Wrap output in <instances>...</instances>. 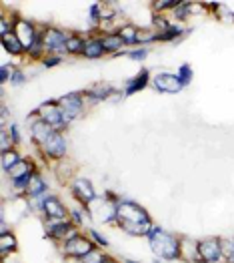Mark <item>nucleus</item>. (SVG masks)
Masks as SVG:
<instances>
[{"mask_svg": "<svg viewBox=\"0 0 234 263\" xmlns=\"http://www.w3.org/2000/svg\"><path fill=\"white\" fill-rule=\"evenodd\" d=\"M26 123H28V131H30V141H32V145H34L36 151H38L44 143L52 137L54 129H52L46 121H42L40 117H36L34 112H30V115L26 117Z\"/></svg>", "mask_w": 234, "mask_h": 263, "instance_id": "9b49d317", "label": "nucleus"}, {"mask_svg": "<svg viewBox=\"0 0 234 263\" xmlns=\"http://www.w3.org/2000/svg\"><path fill=\"white\" fill-rule=\"evenodd\" d=\"M62 61H64V57H58V54H46L40 65H42L46 70H50V68H56L58 65H62Z\"/></svg>", "mask_w": 234, "mask_h": 263, "instance_id": "58836bf2", "label": "nucleus"}, {"mask_svg": "<svg viewBox=\"0 0 234 263\" xmlns=\"http://www.w3.org/2000/svg\"><path fill=\"white\" fill-rule=\"evenodd\" d=\"M82 57L88 59V61H100L102 57H107V48H104V44H102L100 32H90V34H86V44H84Z\"/></svg>", "mask_w": 234, "mask_h": 263, "instance_id": "dca6fc26", "label": "nucleus"}, {"mask_svg": "<svg viewBox=\"0 0 234 263\" xmlns=\"http://www.w3.org/2000/svg\"><path fill=\"white\" fill-rule=\"evenodd\" d=\"M58 105H60V109L64 110V115L70 123L84 117L86 109H88L82 90H72V92H66L62 97H58Z\"/></svg>", "mask_w": 234, "mask_h": 263, "instance_id": "423d86ee", "label": "nucleus"}, {"mask_svg": "<svg viewBox=\"0 0 234 263\" xmlns=\"http://www.w3.org/2000/svg\"><path fill=\"white\" fill-rule=\"evenodd\" d=\"M44 32V46L48 54H66V41H68V30H64L60 26H52V24H42Z\"/></svg>", "mask_w": 234, "mask_h": 263, "instance_id": "6e6552de", "label": "nucleus"}, {"mask_svg": "<svg viewBox=\"0 0 234 263\" xmlns=\"http://www.w3.org/2000/svg\"><path fill=\"white\" fill-rule=\"evenodd\" d=\"M64 263H82V257H64Z\"/></svg>", "mask_w": 234, "mask_h": 263, "instance_id": "79ce46f5", "label": "nucleus"}, {"mask_svg": "<svg viewBox=\"0 0 234 263\" xmlns=\"http://www.w3.org/2000/svg\"><path fill=\"white\" fill-rule=\"evenodd\" d=\"M140 26H136L134 22H122L118 28H116V32L120 34V39L124 41V46L126 48H136L138 46V34H140Z\"/></svg>", "mask_w": 234, "mask_h": 263, "instance_id": "aec40b11", "label": "nucleus"}, {"mask_svg": "<svg viewBox=\"0 0 234 263\" xmlns=\"http://www.w3.org/2000/svg\"><path fill=\"white\" fill-rule=\"evenodd\" d=\"M198 251H200V263H220V261H224L222 237L208 235V237L198 239Z\"/></svg>", "mask_w": 234, "mask_h": 263, "instance_id": "9d476101", "label": "nucleus"}, {"mask_svg": "<svg viewBox=\"0 0 234 263\" xmlns=\"http://www.w3.org/2000/svg\"><path fill=\"white\" fill-rule=\"evenodd\" d=\"M0 44H2L4 52L10 54V57H14V59L26 57V48H24V44L20 43V39L16 36V32H10V34H6V36H0Z\"/></svg>", "mask_w": 234, "mask_h": 263, "instance_id": "a211bd4d", "label": "nucleus"}, {"mask_svg": "<svg viewBox=\"0 0 234 263\" xmlns=\"http://www.w3.org/2000/svg\"><path fill=\"white\" fill-rule=\"evenodd\" d=\"M116 215H118V225L116 227L120 231H124V233H126L130 227L154 223L146 207H142L140 203H136V201L126 197H122L116 203Z\"/></svg>", "mask_w": 234, "mask_h": 263, "instance_id": "f03ea898", "label": "nucleus"}, {"mask_svg": "<svg viewBox=\"0 0 234 263\" xmlns=\"http://www.w3.org/2000/svg\"><path fill=\"white\" fill-rule=\"evenodd\" d=\"M172 22L171 18H166L164 14H152V18H150V28H154L156 32H164L168 26H171Z\"/></svg>", "mask_w": 234, "mask_h": 263, "instance_id": "7c9ffc66", "label": "nucleus"}, {"mask_svg": "<svg viewBox=\"0 0 234 263\" xmlns=\"http://www.w3.org/2000/svg\"><path fill=\"white\" fill-rule=\"evenodd\" d=\"M18 251V237L14 231H4L0 233V257L2 261L8 259L10 255H14Z\"/></svg>", "mask_w": 234, "mask_h": 263, "instance_id": "4be33fe9", "label": "nucleus"}, {"mask_svg": "<svg viewBox=\"0 0 234 263\" xmlns=\"http://www.w3.org/2000/svg\"><path fill=\"white\" fill-rule=\"evenodd\" d=\"M152 43H158V32L154 30V28H142L140 30V34H138V46H146L148 48V44ZM136 46V48H138Z\"/></svg>", "mask_w": 234, "mask_h": 263, "instance_id": "cd10ccee", "label": "nucleus"}, {"mask_svg": "<svg viewBox=\"0 0 234 263\" xmlns=\"http://www.w3.org/2000/svg\"><path fill=\"white\" fill-rule=\"evenodd\" d=\"M4 263H20L18 259H4Z\"/></svg>", "mask_w": 234, "mask_h": 263, "instance_id": "a18cd8bd", "label": "nucleus"}, {"mask_svg": "<svg viewBox=\"0 0 234 263\" xmlns=\"http://www.w3.org/2000/svg\"><path fill=\"white\" fill-rule=\"evenodd\" d=\"M48 189H50V185L46 183V179H44L42 171L38 169L34 177H32V181H30V185H28V189H26V199H38L46 195L48 193Z\"/></svg>", "mask_w": 234, "mask_h": 263, "instance_id": "412c9836", "label": "nucleus"}, {"mask_svg": "<svg viewBox=\"0 0 234 263\" xmlns=\"http://www.w3.org/2000/svg\"><path fill=\"white\" fill-rule=\"evenodd\" d=\"M150 54V50L146 46H138V48H126V59L134 61V63H142L146 61Z\"/></svg>", "mask_w": 234, "mask_h": 263, "instance_id": "2f4dec72", "label": "nucleus"}, {"mask_svg": "<svg viewBox=\"0 0 234 263\" xmlns=\"http://www.w3.org/2000/svg\"><path fill=\"white\" fill-rule=\"evenodd\" d=\"M8 119H10V115H8V107L2 103L0 105V129H6L10 123H8Z\"/></svg>", "mask_w": 234, "mask_h": 263, "instance_id": "a19ab883", "label": "nucleus"}, {"mask_svg": "<svg viewBox=\"0 0 234 263\" xmlns=\"http://www.w3.org/2000/svg\"><path fill=\"white\" fill-rule=\"evenodd\" d=\"M120 261L122 263H140V261H136V259H130V257H122Z\"/></svg>", "mask_w": 234, "mask_h": 263, "instance_id": "c03bdc74", "label": "nucleus"}, {"mask_svg": "<svg viewBox=\"0 0 234 263\" xmlns=\"http://www.w3.org/2000/svg\"><path fill=\"white\" fill-rule=\"evenodd\" d=\"M46 54H48V52H46V46H44V32H42V26H40V30H38V36H36V41H34V43H32V46H30V48L26 50V59L42 63Z\"/></svg>", "mask_w": 234, "mask_h": 263, "instance_id": "393cba45", "label": "nucleus"}, {"mask_svg": "<svg viewBox=\"0 0 234 263\" xmlns=\"http://www.w3.org/2000/svg\"><path fill=\"white\" fill-rule=\"evenodd\" d=\"M22 157L20 151L18 149H10V151H4V153H0V167H2V175H6L16 163H20Z\"/></svg>", "mask_w": 234, "mask_h": 263, "instance_id": "a878e982", "label": "nucleus"}, {"mask_svg": "<svg viewBox=\"0 0 234 263\" xmlns=\"http://www.w3.org/2000/svg\"><path fill=\"white\" fill-rule=\"evenodd\" d=\"M84 219H88L84 213V209L78 205V207H70V221L78 227V229H82L84 227Z\"/></svg>", "mask_w": 234, "mask_h": 263, "instance_id": "473e14b6", "label": "nucleus"}, {"mask_svg": "<svg viewBox=\"0 0 234 263\" xmlns=\"http://www.w3.org/2000/svg\"><path fill=\"white\" fill-rule=\"evenodd\" d=\"M107 257H108L107 251H104V249H100V247H96V249H92L88 255L82 257V263H102Z\"/></svg>", "mask_w": 234, "mask_h": 263, "instance_id": "72a5a7b5", "label": "nucleus"}, {"mask_svg": "<svg viewBox=\"0 0 234 263\" xmlns=\"http://www.w3.org/2000/svg\"><path fill=\"white\" fill-rule=\"evenodd\" d=\"M38 155L42 157L44 161H50V163L64 161L68 157V139H66V135L54 131L52 137L38 149Z\"/></svg>", "mask_w": 234, "mask_h": 263, "instance_id": "39448f33", "label": "nucleus"}, {"mask_svg": "<svg viewBox=\"0 0 234 263\" xmlns=\"http://www.w3.org/2000/svg\"><path fill=\"white\" fill-rule=\"evenodd\" d=\"M102 263H122V261H120V259H116V257H112V255H108Z\"/></svg>", "mask_w": 234, "mask_h": 263, "instance_id": "37998d69", "label": "nucleus"}, {"mask_svg": "<svg viewBox=\"0 0 234 263\" xmlns=\"http://www.w3.org/2000/svg\"><path fill=\"white\" fill-rule=\"evenodd\" d=\"M10 149H16L14 141L10 139V133H8V129H0V153L10 151Z\"/></svg>", "mask_w": 234, "mask_h": 263, "instance_id": "f704fd0d", "label": "nucleus"}, {"mask_svg": "<svg viewBox=\"0 0 234 263\" xmlns=\"http://www.w3.org/2000/svg\"><path fill=\"white\" fill-rule=\"evenodd\" d=\"M88 235H90V239L96 243V245H98L100 249H107L108 245H110V241H108L107 237H104V235H102L100 231H96L94 227H92V229H88Z\"/></svg>", "mask_w": 234, "mask_h": 263, "instance_id": "4c0bfd02", "label": "nucleus"}, {"mask_svg": "<svg viewBox=\"0 0 234 263\" xmlns=\"http://www.w3.org/2000/svg\"><path fill=\"white\" fill-rule=\"evenodd\" d=\"M188 32V28H184L180 22H172L164 32H158V43H178L182 41V36Z\"/></svg>", "mask_w": 234, "mask_h": 263, "instance_id": "b1692460", "label": "nucleus"}, {"mask_svg": "<svg viewBox=\"0 0 234 263\" xmlns=\"http://www.w3.org/2000/svg\"><path fill=\"white\" fill-rule=\"evenodd\" d=\"M98 245L90 239V235H86L82 231H78L76 235H72L70 239L60 243V253L62 257H84L92 249H96Z\"/></svg>", "mask_w": 234, "mask_h": 263, "instance_id": "0eeeda50", "label": "nucleus"}, {"mask_svg": "<svg viewBox=\"0 0 234 263\" xmlns=\"http://www.w3.org/2000/svg\"><path fill=\"white\" fill-rule=\"evenodd\" d=\"M38 30H40V26H36L32 21H28V18H18L16 21V28H14V32H16V36L20 39V43L24 44V48L28 50L32 43L36 41V36H38Z\"/></svg>", "mask_w": 234, "mask_h": 263, "instance_id": "2eb2a0df", "label": "nucleus"}, {"mask_svg": "<svg viewBox=\"0 0 234 263\" xmlns=\"http://www.w3.org/2000/svg\"><path fill=\"white\" fill-rule=\"evenodd\" d=\"M6 129H8V133H10V139H12V141H14V145H16V147H18V145H20V141H22L20 127H18V125H16V123H14V121H10V125H8V127H6Z\"/></svg>", "mask_w": 234, "mask_h": 263, "instance_id": "ea45409f", "label": "nucleus"}, {"mask_svg": "<svg viewBox=\"0 0 234 263\" xmlns=\"http://www.w3.org/2000/svg\"><path fill=\"white\" fill-rule=\"evenodd\" d=\"M84 44H86V34L72 30L68 34V41H66V54H70V57H82Z\"/></svg>", "mask_w": 234, "mask_h": 263, "instance_id": "5701e85b", "label": "nucleus"}, {"mask_svg": "<svg viewBox=\"0 0 234 263\" xmlns=\"http://www.w3.org/2000/svg\"><path fill=\"white\" fill-rule=\"evenodd\" d=\"M26 81H28V77H26V72L22 70L20 66H16L14 68V72H12V77H10V85L14 88H20L26 85Z\"/></svg>", "mask_w": 234, "mask_h": 263, "instance_id": "c9c22d12", "label": "nucleus"}, {"mask_svg": "<svg viewBox=\"0 0 234 263\" xmlns=\"http://www.w3.org/2000/svg\"><path fill=\"white\" fill-rule=\"evenodd\" d=\"M14 63H2L0 66V85L4 87L6 83H10V77H12V72H14Z\"/></svg>", "mask_w": 234, "mask_h": 263, "instance_id": "e433bc0d", "label": "nucleus"}, {"mask_svg": "<svg viewBox=\"0 0 234 263\" xmlns=\"http://www.w3.org/2000/svg\"><path fill=\"white\" fill-rule=\"evenodd\" d=\"M150 81H152V72L150 68H140L134 77H130L124 87H122V97H132L136 92H142L146 87H150Z\"/></svg>", "mask_w": 234, "mask_h": 263, "instance_id": "4468645a", "label": "nucleus"}, {"mask_svg": "<svg viewBox=\"0 0 234 263\" xmlns=\"http://www.w3.org/2000/svg\"><path fill=\"white\" fill-rule=\"evenodd\" d=\"M192 6H194V2H188V0H178V6L172 10V16H174V21L178 22H184L190 18L192 14Z\"/></svg>", "mask_w": 234, "mask_h": 263, "instance_id": "bb28decb", "label": "nucleus"}, {"mask_svg": "<svg viewBox=\"0 0 234 263\" xmlns=\"http://www.w3.org/2000/svg\"><path fill=\"white\" fill-rule=\"evenodd\" d=\"M100 36H102V44L107 48V54H110V57H114L126 48L124 41L120 39V34L116 30H100Z\"/></svg>", "mask_w": 234, "mask_h": 263, "instance_id": "6ab92c4d", "label": "nucleus"}, {"mask_svg": "<svg viewBox=\"0 0 234 263\" xmlns=\"http://www.w3.org/2000/svg\"><path fill=\"white\" fill-rule=\"evenodd\" d=\"M70 193L82 209H92V205L98 201V193H96L94 183L86 177L74 175L70 179Z\"/></svg>", "mask_w": 234, "mask_h": 263, "instance_id": "20e7f679", "label": "nucleus"}, {"mask_svg": "<svg viewBox=\"0 0 234 263\" xmlns=\"http://www.w3.org/2000/svg\"><path fill=\"white\" fill-rule=\"evenodd\" d=\"M78 231H80V229H78L70 219H66V221L44 219V235H46L50 241L56 243V245H60V243H64L66 239H70V237L76 235Z\"/></svg>", "mask_w": 234, "mask_h": 263, "instance_id": "1a4fd4ad", "label": "nucleus"}, {"mask_svg": "<svg viewBox=\"0 0 234 263\" xmlns=\"http://www.w3.org/2000/svg\"><path fill=\"white\" fill-rule=\"evenodd\" d=\"M176 6H178V0H156V2H152V10H154V14L172 12Z\"/></svg>", "mask_w": 234, "mask_h": 263, "instance_id": "c756f323", "label": "nucleus"}, {"mask_svg": "<svg viewBox=\"0 0 234 263\" xmlns=\"http://www.w3.org/2000/svg\"><path fill=\"white\" fill-rule=\"evenodd\" d=\"M176 74H178V79H180V83H182V87L186 88L188 85L192 83V79H194V70H192L190 63H182V65L178 66V70H176Z\"/></svg>", "mask_w": 234, "mask_h": 263, "instance_id": "c85d7f7f", "label": "nucleus"}, {"mask_svg": "<svg viewBox=\"0 0 234 263\" xmlns=\"http://www.w3.org/2000/svg\"><path fill=\"white\" fill-rule=\"evenodd\" d=\"M152 253L162 261H180V235L164 231L160 225H154L146 235Z\"/></svg>", "mask_w": 234, "mask_h": 263, "instance_id": "f257e3e1", "label": "nucleus"}, {"mask_svg": "<svg viewBox=\"0 0 234 263\" xmlns=\"http://www.w3.org/2000/svg\"><path fill=\"white\" fill-rule=\"evenodd\" d=\"M120 88H116L112 83H94L90 87H86L82 90L86 99V105L92 107V105H98V103H104V101H110Z\"/></svg>", "mask_w": 234, "mask_h": 263, "instance_id": "ddd939ff", "label": "nucleus"}, {"mask_svg": "<svg viewBox=\"0 0 234 263\" xmlns=\"http://www.w3.org/2000/svg\"><path fill=\"white\" fill-rule=\"evenodd\" d=\"M150 85H152V88L156 92H160V95H178L180 90H184L180 79H178V74L176 72H166V70L152 74Z\"/></svg>", "mask_w": 234, "mask_h": 263, "instance_id": "f8f14e48", "label": "nucleus"}, {"mask_svg": "<svg viewBox=\"0 0 234 263\" xmlns=\"http://www.w3.org/2000/svg\"><path fill=\"white\" fill-rule=\"evenodd\" d=\"M32 112H34L36 117H40L42 121H46L54 131L66 133L68 127H70V121L66 119L64 110L60 109L58 99H48V101H44V103H40Z\"/></svg>", "mask_w": 234, "mask_h": 263, "instance_id": "7ed1b4c3", "label": "nucleus"}, {"mask_svg": "<svg viewBox=\"0 0 234 263\" xmlns=\"http://www.w3.org/2000/svg\"><path fill=\"white\" fill-rule=\"evenodd\" d=\"M180 261L184 263H200V251H198V239L180 235Z\"/></svg>", "mask_w": 234, "mask_h": 263, "instance_id": "f3484780", "label": "nucleus"}]
</instances>
